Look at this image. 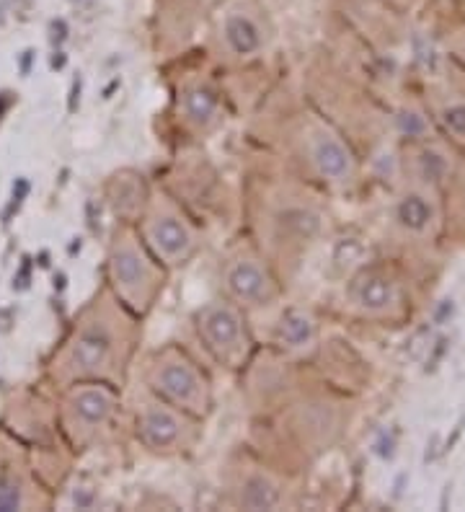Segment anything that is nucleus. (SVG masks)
I'll list each match as a JSON object with an SVG mask.
<instances>
[{
  "label": "nucleus",
  "instance_id": "obj_1",
  "mask_svg": "<svg viewBox=\"0 0 465 512\" xmlns=\"http://www.w3.org/2000/svg\"><path fill=\"white\" fill-rule=\"evenodd\" d=\"M127 316L132 313L109 293L78 324L65 350V370L73 381L114 383L122 378L132 350Z\"/></svg>",
  "mask_w": 465,
  "mask_h": 512
},
{
  "label": "nucleus",
  "instance_id": "obj_2",
  "mask_svg": "<svg viewBox=\"0 0 465 512\" xmlns=\"http://www.w3.org/2000/svg\"><path fill=\"white\" fill-rule=\"evenodd\" d=\"M106 282L109 293L137 319L153 308L163 288V267L155 262L140 233L127 225L119 228L106 254Z\"/></svg>",
  "mask_w": 465,
  "mask_h": 512
},
{
  "label": "nucleus",
  "instance_id": "obj_3",
  "mask_svg": "<svg viewBox=\"0 0 465 512\" xmlns=\"http://www.w3.org/2000/svg\"><path fill=\"white\" fill-rule=\"evenodd\" d=\"M148 388L150 394L192 414L194 419L207 417L212 409V388L207 375L197 368L192 357L176 347H166L150 360Z\"/></svg>",
  "mask_w": 465,
  "mask_h": 512
},
{
  "label": "nucleus",
  "instance_id": "obj_4",
  "mask_svg": "<svg viewBox=\"0 0 465 512\" xmlns=\"http://www.w3.org/2000/svg\"><path fill=\"white\" fill-rule=\"evenodd\" d=\"M140 238L161 267H184L199 249V236L179 207L166 197L148 200L140 215Z\"/></svg>",
  "mask_w": 465,
  "mask_h": 512
},
{
  "label": "nucleus",
  "instance_id": "obj_5",
  "mask_svg": "<svg viewBox=\"0 0 465 512\" xmlns=\"http://www.w3.org/2000/svg\"><path fill=\"white\" fill-rule=\"evenodd\" d=\"M197 331L207 352L215 357L217 363L228 368H241L251 352V337L243 319L241 306L233 300H215L207 303L197 316Z\"/></svg>",
  "mask_w": 465,
  "mask_h": 512
},
{
  "label": "nucleus",
  "instance_id": "obj_6",
  "mask_svg": "<svg viewBox=\"0 0 465 512\" xmlns=\"http://www.w3.org/2000/svg\"><path fill=\"white\" fill-rule=\"evenodd\" d=\"M117 406L119 399L112 383L78 381V386L70 388L65 399V427L70 438L78 445L91 443L96 435L112 425Z\"/></svg>",
  "mask_w": 465,
  "mask_h": 512
},
{
  "label": "nucleus",
  "instance_id": "obj_7",
  "mask_svg": "<svg viewBox=\"0 0 465 512\" xmlns=\"http://www.w3.org/2000/svg\"><path fill=\"white\" fill-rule=\"evenodd\" d=\"M269 24L267 16L256 6L254 0H236L220 16L217 24V39L225 55L238 63H248L264 55L269 47Z\"/></svg>",
  "mask_w": 465,
  "mask_h": 512
},
{
  "label": "nucleus",
  "instance_id": "obj_8",
  "mask_svg": "<svg viewBox=\"0 0 465 512\" xmlns=\"http://www.w3.org/2000/svg\"><path fill=\"white\" fill-rule=\"evenodd\" d=\"M194 417L181 412L168 401L153 399L143 401L137 409V440L150 450V453H179L181 448L192 443L194 438Z\"/></svg>",
  "mask_w": 465,
  "mask_h": 512
},
{
  "label": "nucleus",
  "instance_id": "obj_9",
  "mask_svg": "<svg viewBox=\"0 0 465 512\" xmlns=\"http://www.w3.org/2000/svg\"><path fill=\"white\" fill-rule=\"evenodd\" d=\"M223 285L228 300L241 308H264L274 303L279 295V285L269 264L254 254L230 259L223 272Z\"/></svg>",
  "mask_w": 465,
  "mask_h": 512
},
{
  "label": "nucleus",
  "instance_id": "obj_10",
  "mask_svg": "<svg viewBox=\"0 0 465 512\" xmlns=\"http://www.w3.org/2000/svg\"><path fill=\"white\" fill-rule=\"evenodd\" d=\"M305 156H308L310 169L316 171L323 182H329V184L349 182V176H352V169H354L352 156H349L347 145L341 143L334 132L326 130V127H318V130L308 132V140H305Z\"/></svg>",
  "mask_w": 465,
  "mask_h": 512
},
{
  "label": "nucleus",
  "instance_id": "obj_11",
  "mask_svg": "<svg viewBox=\"0 0 465 512\" xmlns=\"http://www.w3.org/2000/svg\"><path fill=\"white\" fill-rule=\"evenodd\" d=\"M106 194H109V205H112V210L124 220V223H132V220L140 218L150 200L143 176L135 174V171H122V174L112 176Z\"/></svg>",
  "mask_w": 465,
  "mask_h": 512
},
{
  "label": "nucleus",
  "instance_id": "obj_12",
  "mask_svg": "<svg viewBox=\"0 0 465 512\" xmlns=\"http://www.w3.org/2000/svg\"><path fill=\"white\" fill-rule=\"evenodd\" d=\"M277 344L290 355H305L316 344V321L305 308L290 306L277 324Z\"/></svg>",
  "mask_w": 465,
  "mask_h": 512
},
{
  "label": "nucleus",
  "instance_id": "obj_13",
  "mask_svg": "<svg viewBox=\"0 0 465 512\" xmlns=\"http://www.w3.org/2000/svg\"><path fill=\"white\" fill-rule=\"evenodd\" d=\"M179 112L186 125H192L194 130H210L220 119V99L205 83H192L181 91Z\"/></svg>",
  "mask_w": 465,
  "mask_h": 512
},
{
  "label": "nucleus",
  "instance_id": "obj_14",
  "mask_svg": "<svg viewBox=\"0 0 465 512\" xmlns=\"http://www.w3.org/2000/svg\"><path fill=\"white\" fill-rule=\"evenodd\" d=\"M282 500V487L269 471H254L248 474L238 492V505L246 510H272Z\"/></svg>",
  "mask_w": 465,
  "mask_h": 512
},
{
  "label": "nucleus",
  "instance_id": "obj_15",
  "mask_svg": "<svg viewBox=\"0 0 465 512\" xmlns=\"http://www.w3.org/2000/svg\"><path fill=\"white\" fill-rule=\"evenodd\" d=\"M354 300H357L362 308L375 311V308H383L385 303L391 300V290H388V285H385L383 280H378V277H362V280H357V285H354Z\"/></svg>",
  "mask_w": 465,
  "mask_h": 512
},
{
  "label": "nucleus",
  "instance_id": "obj_16",
  "mask_svg": "<svg viewBox=\"0 0 465 512\" xmlns=\"http://www.w3.org/2000/svg\"><path fill=\"white\" fill-rule=\"evenodd\" d=\"M24 507V489L11 476L0 474V512H16Z\"/></svg>",
  "mask_w": 465,
  "mask_h": 512
},
{
  "label": "nucleus",
  "instance_id": "obj_17",
  "mask_svg": "<svg viewBox=\"0 0 465 512\" xmlns=\"http://www.w3.org/2000/svg\"><path fill=\"white\" fill-rule=\"evenodd\" d=\"M194 6H202V8H215V6H223L225 0H189Z\"/></svg>",
  "mask_w": 465,
  "mask_h": 512
}]
</instances>
